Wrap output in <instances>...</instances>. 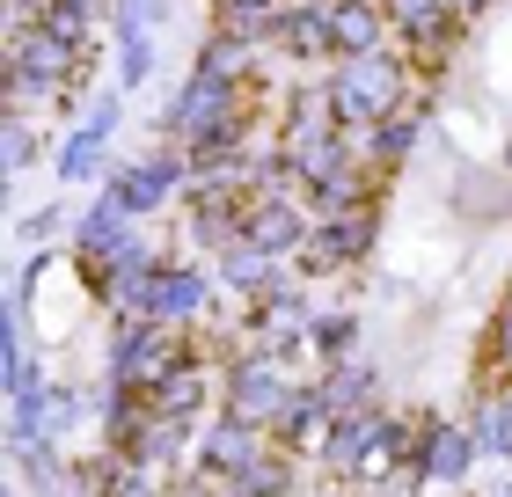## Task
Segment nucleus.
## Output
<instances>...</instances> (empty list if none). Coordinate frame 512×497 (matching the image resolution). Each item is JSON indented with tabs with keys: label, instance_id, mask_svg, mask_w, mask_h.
<instances>
[{
	"label": "nucleus",
	"instance_id": "f257e3e1",
	"mask_svg": "<svg viewBox=\"0 0 512 497\" xmlns=\"http://www.w3.org/2000/svg\"><path fill=\"white\" fill-rule=\"evenodd\" d=\"M410 88H417V74H410V59H395V52L330 66V103H337L344 132H374V125H388V117H403Z\"/></svg>",
	"mask_w": 512,
	"mask_h": 497
},
{
	"label": "nucleus",
	"instance_id": "f03ea898",
	"mask_svg": "<svg viewBox=\"0 0 512 497\" xmlns=\"http://www.w3.org/2000/svg\"><path fill=\"white\" fill-rule=\"evenodd\" d=\"M96 66V44H66L52 30H30L8 44V103H66Z\"/></svg>",
	"mask_w": 512,
	"mask_h": 497
},
{
	"label": "nucleus",
	"instance_id": "7ed1b4c3",
	"mask_svg": "<svg viewBox=\"0 0 512 497\" xmlns=\"http://www.w3.org/2000/svg\"><path fill=\"white\" fill-rule=\"evenodd\" d=\"M293 395H300L293 366L271 359V351H235L227 373H220V410L242 417V424H256V432H278V417H286Z\"/></svg>",
	"mask_w": 512,
	"mask_h": 497
},
{
	"label": "nucleus",
	"instance_id": "20e7f679",
	"mask_svg": "<svg viewBox=\"0 0 512 497\" xmlns=\"http://www.w3.org/2000/svg\"><path fill=\"white\" fill-rule=\"evenodd\" d=\"M381 249V205H359V212H337V220H315V234L300 242V278H337L352 264H374Z\"/></svg>",
	"mask_w": 512,
	"mask_h": 497
},
{
	"label": "nucleus",
	"instance_id": "39448f33",
	"mask_svg": "<svg viewBox=\"0 0 512 497\" xmlns=\"http://www.w3.org/2000/svg\"><path fill=\"white\" fill-rule=\"evenodd\" d=\"M118 125H125V96H118V88H103V96L81 110V125L59 139L52 176H59V183H103V176H110L103 154H110V139H118Z\"/></svg>",
	"mask_w": 512,
	"mask_h": 497
},
{
	"label": "nucleus",
	"instance_id": "423d86ee",
	"mask_svg": "<svg viewBox=\"0 0 512 497\" xmlns=\"http://www.w3.org/2000/svg\"><path fill=\"white\" fill-rule=\"evenodd\" d=\"M476 461H483V446L469 432V417H432L425 424V454H417V483L425 490H461L476 476Z\"/></svg>",
	"mask_w": 512,
	"mask_h": 497
},
{
	"label": "nucleus",
	"instance_id": "0eeeda50",
	"mask_svg": "<svg viewBox=\"0 0 512 497\" xmlns=\"http://www.w3.org/2000/svg\"><path fill=\"white\" fill-rule=\"evenodd\" d=\"M308 234H315V220H308V205H300V198H249V227H242L249 249H264V256H278V264H293Z\"/></svg>",
	"mask_w": 512,
	"mask_h": 497
},
{
	"label": "nucleus",
	"instance_id": "6e6552de",
	"mask_svg": "<svg viewBox=\"0 0 512 497\" xmlns=\"http://www.w3.org/2000/svg\"><path fill=\"white\" fill-rule=\"evenodd\" d=\"M213 293H220V278L205 264H161V278H154V322L198 329L205 307H213Z\"/></svg>",
	"mask_w": 512,
	"mask_h": 497
},
{
	"label": "nucleus",
	"instance_id": "1a4fd4ad",
	"mask_svg": "<svg viewBox=\"0 0 512 497\" xmlns=\"http://www.w3.org/2000/svg\"><path fill=\"white\" fill-rule=\"evenodd\" d=\"M264 446H271V432H256V424H242V417H213V432H205L198 446H191V468H198V476H213V483H227V476H235V468H249L256 454H264Z\"/></svg>",
	"mask_w": 512,
	"mask_h": 497
},
{
	"label": "nucleus",
	"instance_id": "9d476101",
	"mask_svg": "<svg viewBox=\"0 0 512 497\" xmlns=\"http://www.w3.org/2000/svg\"><path fill=\"white\" fill-rule=\"evenodd\" d=\"M388 37H395V22L381 0H330V44H337V59H374L388 52Z\"/></svg>",
	"mask_w": 512,
	"mask_h": 497
},
{
	"label": "nucleus",
	"instance_id": "9b49d317",
	"mask_svg": "<svg viewBox=\"0 0 512 497\" xmlns=\"http://www.w3.org/2000/svg\"><path fill=\"white\" fill-rule=\"evenodd\" d=\"M330 432H337V417H330V402H322V388H315V381H300V395L286 402V417H278V432H271V439L286 446V454L315 461Z\"/></svg>",
	"mask_w": 512,
	"mask_h": 497
},
{
	"label": "nucleus",
	"instance_id": "f8f14e48",
	"mask_svg": "<svg viewBox=\"0 0 512 497\" xmlns=\"http://www.w3.org/2000/svg\"><path fill=\"white\" fill-rule=\"evenodd\" d=\"M322 402L330 417H366V410H388L381 402V366L374 359H344V366H322Z\"/></svg>",
	"mask_w": 512,
	"mask_h": 497
},
{
	"label": "nucleus",
	"instance_id": "ddd939ff",
	"mask_svg": "<svg viewBox=\"0 0 512 497\" xmlns=\"http://www.w3.org/2000/svg\"><path fill=\"white\" fill-rule=\"evenodd\" d=\"M132 227H139L132 212H125L118 198H110V191H96V205H88L81 220H74V264H81V271H96V264H103V256L125 242Z\"/></svg>",
	"mask_w": 512,
	"mask_h": 497
},
{
	"label": "nucleus",
	"instance_id": "4468645a",
	"mask_svg": "<svg viewBox=\"0 0 512 497\" xmlns=\"http://www.w3.org/2000/svg\"><path fill=\"white\" fill-rule=\"evenodd\" d=\"M220 286H227V293H242V300L256 307V300H271V293L300 286V278L278 264V256H264V249H249V242H242V249H227V256H220Z\"/></svg>",
	"mask_w": 512,
	"mask_h": 497
},
{
	"label": "nucleus",
	"instance_id": "2eb2a0df",
	"mask_svg": "<svg viewBox=\"0 0 512 497\" xmlns=\"http://www.w3.org/2000/svg\"><path fill=\"white\" fill-rule=\"evenodd\" d=\"M278 52H286L293 66H337V44H330V0H293L286 30H278Z\"/></svg>",
	"mask_w": 512,
	"mask_h": 497
},
{
	"label": "nucleus",
	"instance_id": "dca6fc26",
	"mask_svg": "<svg viewBox=\"0 0 512 497\" xmlns=\"http://www.w3.org/2000/svg\"><path fill=\"white\" fill-rule=\"evenodd\" d=\"M374 432H381V410H366V417H337V432L322 439L315 468H322L330 483H359V468H366V446H374Z\"/></svg>",
	"mask_w": 512,
	"mask_h": 497
},
{
	"label": "nucleus",
	"instance_id": "f3484780",
	"mask_svg": "<svg viewBox=\"0 0 512 497\" xmlns=\"http://www.w3.org/2000/svg\"><path fill=\"white\" fill-rule=\"evenodd\" d=\"M213 388H220V381H213V366H205L198 351H191V359H183L176 373H161L147 395H154V410H161V417H191V424H198V417H205V402H213Z\"/></svg>",
	"mask_w": 512,
	"mask_h": 497
},
{
	"label": "nucleus",
	"instance_id": "a211bd4d",
	"mask_svg": "<svg viewBox=\"0 0 512 497\" xmlns=\"http://www.w3.org/2000/svg\"><path fill=\"white\" fill-rule=\"evenodd\" d=\"M293 0H213V30L242 37V44H278Z\"/></svg>",
	"mask_w": 512,
	"mask_h": 497
},
{
	"label": "nucleus",
	"instance_id": "6ab92c4d",
	"mask_svg": "<svg viewBox=\"0 0 512 497\" xmlns=\"http://www.w3.org/2000/svg\"><path fill=\"white\" fill-rule=\"evenodd\" d=\"M293 490H300V454H286L278 439H271L249 468L227 476V497H293Z\"/></svg>",
	"mask_w": 512,
	"mask_h": 497
},
{
	"label": "nucleus",
	"instance_id": "aec40b11",
	"mask_svg": "<svg viewBox=\"0 0 512 497\" xmlns=\"http://www.w3.org/2000/svg\"><path fill=\"white\" fill-rule=\"evenodd\" d=\"M191 446H198V439H191V417H161V410H154V417H147V432H139V446H132L125 461L154 468V476H169L176 461H191Z\"/></svg>",
	"mask_w": 512,
	"mask_h": 497
},
{
	"label": "nucleus",
	"instance_id": "412c9836",
	"mask_svg": "<svg viewBox=\"0 0 512 497\" xmlns=\"http://www.w3.org/2000/svg\"><path fill=\"white\" fill-rule=\"evenodd\" d=\"M191 74H205V81H256V44H242V37H227V30H205L198 37V52H191Z\"/></svg>",
	"mask_w": 512,
	"mask_h": 497
},
{
	"label": "nucleus",
	"instance_id": "4be33fe9",
	"mask_svg": "<svg viewBox=\"0 0 512 497\" xmlns=\"http://www.w3.org/2000/svg\"><path fill=\"white\" fill-rule=\"evenodd\" d=\"M469 432L483 446V461H512V381L505 388H483L469 402Z\"/></svg>",
	"mask_w": 512,
	"mask_h": 497
},
{
	"label": "nucleus",
	"instance_id": "5701e85b",
	"mask_svg": "<svg viewBox=\"0 0 512 497\" xmlns=\"http://www.w3.org/2000/svg\"><path fill=\"white\" fill-rule=\"evenodd\" d=\"M359 337H366V322L352 315V307H315V322H308V351H315L322 366L359 359Z\"/></svg>",
	"mask_w": 512,
	"mask_h": 497
},
{
	"label": "nucleus",
	"instance_id": "b1692460",
	"mask_svg": "<svg viewBox=\"0 0 512 497\" xmlns=\"http://www.w3.org/2000/svg\"><path fill=\"white\" fill-rule=\"evenodd\" d=\"M417 139H425V117H388V125H374V139H366V161L388 176L417 154Z\"/></svg>",
	"mask_w": 512,
	"mask_h": 497
},
{
	"label": "nucleus",
	"instance_id": "393cba45",
	"mask_svg": "<svg viewBox=\"0 0 512 497\" xmlns=\"http://www.w3.org/2000/svg\"><path fill=\"white\" fill-rule=\"evenodd\" d=\"M169 15V0H110V44L154 37V22Z\"/></svg>",
	"mask_w": 512,
	"mask_h": 497
},
{
	"label": "nucleus",
	"instance_id": "a878e982",
	"mask_svg": "<svg viewBox=\"0 0 512 497\" xmlns=\"http://www.w3.org/2000/svg\"><path fill=\"white\" fill-rule=\"evenodd\" d=\"M52 271H59L52 249H30V256H22V271H15V286H8V307H15V315H30V300H37V286H44Z\"/></svg>",
	"mask_w": 512,
	"mask_h": 497
},
{
	"label": "nucleus",
	"instance_id": "bb28decb",
	"mask_svg": "<svg viewBox=\"0 0 512 497\" xmlns=\"http://www.w3.org/2000/svg\"><path fill=\"white\" fill-rule=\"evenodd\" d=\"M483 366H491V373H505V381H512V293L498 300L491 329H483Z\"/></svg>",
	"mask_w": 512,
	"mask_h": 497
},
{
	"label": "nucleus",
	"instance_id": "cd10ccee",
	"mask_svg": "<svg viewBox=\"0 0 512 497\" xmlns=\"http://www.w3.org/2000/svg\"><path fill=\"white\" fill-rule=\"evenodd\" d=\"M147 81H154V37H132V44H118V81H110V88L125 96V88H147Z\"/></svg>",
	"mask_w": 512,
	"mask_h": 497
},
{
	"label": "nucleus",
	"instance_id": "c85d7f7f",
	"mask_svg": "<svg viewBox=\"0 0 512 497\" xmlns=\"http://www.w3.org/2000/svg\"><path fill=\"white\" fill-rule=\"evenodd\" d=\"M37 161V132H30V103H8V176H22Z\"/></svg>",
	"mask_w": 512,
	"mask_h": 497
},
{
	"label": "nucleus",
	"instance_id": "c756f323",
	"mask_svg": "<svg viewBox=\"0 0 512 497\" xmlns=\"http://www.w3.org/2000/svg\"><path fill=\"white\" fill-rule=\"evenodd\" d=\"M22 234H30V242H37V249H52V242H59V234H66V205H37V212H30V220H22Z\"/></svg>",
	"mask_w": 512,
	"mask_h": 497
},
{
	"label": "nucleus",
	"instance_id": "7c9ffc66",
	"mask_svg": "<svg viewBox=\"0 0 512 497\" xmlns=\"http://www.w3.org/2000/svg\"><path fill=\"white\" fill-rule=\"evenodd\" d=\"M169 497H227V483H213V476H198V468H191L183 483H169Z\"/></svg>",
	"mask_w": 512,
	"mask_h": 497
},
{
	"label": "nucleus",
	"instance_id": "2f4dec72",
	"mask_svg": "<svg viewBox=\"0 0 512 497\" xmlns=\"http://www.w3.org/2000/svg\"><path fill=\"white\" fill-rule=\"evenodd\" d=\"M447 8H454L461 22H469V15H483V8H491V0H447Z\"/></svg>",
	"mask_w": 512,
	"mask_h": 497
},
{
	"label": "nucleus",
	"instance_id": "473e14b6",
	"mask_svg": "<svg viewBox=\"0 0 512 497\" xmlns=\"http://www.w3.org/2000/svg\"><path fill=\"white\" fill-rule=\"evenodd\" d=\"M498 169H505V176H512V132H505V154H498Z\"/></svg>",
	"mask_w": 512,
	"mask_h": 497
},
{
	"label": "nucleus",
	"instance_id": "72a5a7b5",
	"mask_svg": "<svg viewBox=\"0 0 512 497\" xmlns=\"http://www.w3.org/2000/svg\"><path fill=\"white\" fill-rule=\"evenodd\" d=\"M483 497H512V483H498V490H483Z\"/></svg>",
	"mask_w": 512,
	"mask_h": 497
},
{
	"label": "nucleus",
	"instance_id": "f704fd0d",
	"mask_svg": "<svg viewBox=\"0 0 512 497\" xmlns=\"http://www.w3.org/2000/svg\"><path fill=\"white\" fill-rule=\"evenodd\" d=\"M344 490H352V483H344ZM344 490H322V497H344Z\"/></svg>",
	"mask_w": 512,
	"mask_h": 497
},
{
	"label": "nucleus",
	"instance_id": "c9c22d12",
	"mask_svg": "<svg viewBox=\"0 0 512 497\" xmlns=\"http://www.w3.org/2000/svg\"><path fill=\"white\" fill-rule=\"evenodd\" d=\"M8 497H30V490H22V483H15V490H8Z\"/></svg>",
	"mask_w": 512,
	"mask_h": 497
},
{
	"label": "nucleus",
	"instance_id": "e433bc0d",
	"mask_svg": "<svg viewBox=\"0 0 512 497\" xmlns=\"http://www.w3.org/2000/svg\"><path fill=\"white\" fill-rule=\"evenodd\" d=\"M293 497H308V490H293Z\"/></svg>",
	"mask_w": 512,
	"mask_h": 497
}]
</instances>
